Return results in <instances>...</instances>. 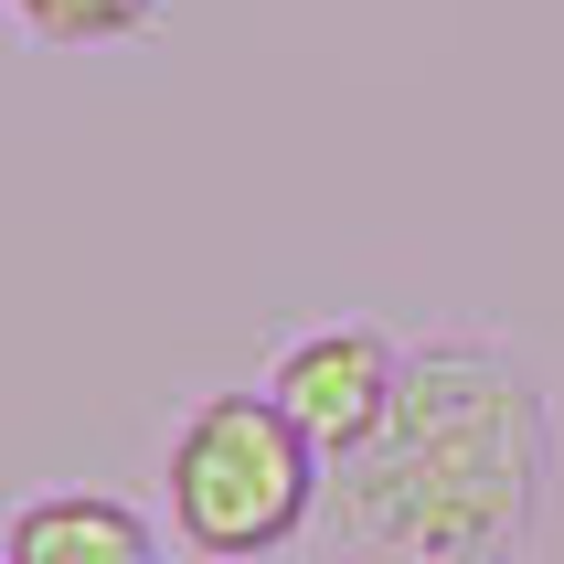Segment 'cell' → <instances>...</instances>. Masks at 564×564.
Segmentation results:
<instances>
[{
    "mask_svg": "<svg viewBox=\"0 0 564 564\" xmlns=\"http://www.w3.org/2000/svg\"><path fill=\"white\" fill-rule=\"evenodd\" d=\"M341 533L394 564H511L543 522L554 479V415L543 383L490 341L405 351V394L373 447L330 458Z\"/></svg>",
    "mask_w": 564,
    "mask_h": 564,
    "instance_id": "obj_1",
    "label": "cell"
},
{
    "mask_svg": "<svg viewBox=\"0 0 564 564\" xmlns=\"http://www.w3.org/2000/svg\"><path fill=\"white\" fill-rule=\"evenodd\" d=\"M319 501V447L278 394H214L171 437V533L192 554H278Z\"/></svg>",
    "mask_w": 564,
    "mask_h": 564,
    "instance_id": "obj_2",
    "label": "cell"
},
{
    "mask_svg": "<svg viewBox=\"0 0 564 564\" xmlns=\"http://www.w3.org/2000/svg\"><path fill=\"white\" fill-rule=\"evenodd\" d=\"M267 394L299 415V437L319 458H351V447H373V426L405 394V351L383 341V330H362V319H330V330H299L278 351V383Z\"/></svg>",
    "mask_w": 564,
    "mask_h": 564,
    "instance_id": "obj_3",
    "label": "cell"
},
{
    "mask_svg": "<svg viewBox=\"0 0 564 564\" xmlns=\"http://www.w3.org/2000/svg\"><path fill=\"white\" fill-rule=\"evenodd\" d=\"M11 564H160L150 522L107 490H43L11 511Z\"/></svg>",
    "mask_w": 564,
    "mask_h": 564,
    "instance_id": "obj_4",
    "label": "cell"
},
{
    "mask_svg": "<svg viewBox=\"0 0 564 564\" xmlns=\"http://www.w3.org/2000/svg\"><path fill=\"white\" fill-rule=\"evenodd\" d=\"M43 43H118V32H139L160 11V0H11Z\"/></svg>",
    "mask_w": 564,
    "mask_h": 564,
    "instance_id": "obj_5",
    "label": "cell"
}]
</instances>
